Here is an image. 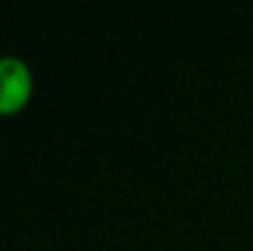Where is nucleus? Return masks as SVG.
Returning a JSON list of instances; mask_svg holds the SVG:
<instances>
[{
    "mask_svg": "<svg viewBox=\"0 0 253 251\" xmlns=\"http://www.w3.org/2000/svg\"><path fill=\"white\" fill-rule=\"evenodd\" d=\"M32 72L25 59L5 54L0 57V116L20 113L32 99Z\"/></svg>",
    "mask_w": 253,
    "mask_h": 251,
    "instance_id": "obj_1",
    "label": "nucleus"
}]
</instances>
